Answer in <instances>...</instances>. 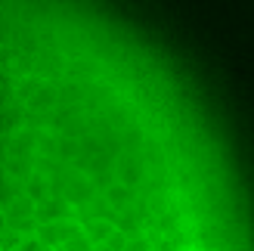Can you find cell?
<instances>
[{
    "label": "cell",
    "instance_id": "1",
    "mask_svg": "<svg viewBox=\"0 0 254 251\" xmlns=\"http://www.w3.org/2000/svg\"><path fill=\"white\" fill-rule=\"evenodd\" d=\"M22 84L25 115V205L28 220L50 211V242L71 214L68 233H90L93 245L106 236L143 245L192 236L186 214L205 208L208 180L201 158L186 152V133L171 106H155L152 87H109L96 78L99 56L74 62H47L44 50L28 41ZM65 233V236H68Z\"/></svg>",
    "mask_w": 254,
    "mask_h": 251
}]
</instances>
